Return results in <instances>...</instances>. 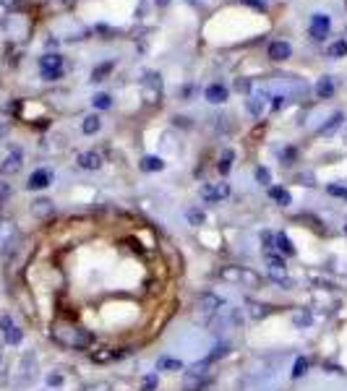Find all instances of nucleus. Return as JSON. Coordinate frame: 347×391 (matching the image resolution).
<instances>
[{"label": "nucleus", "instance_id": "nucleus-1", "mask_svg": "<svg viewBox=\"0 0 347 391\" xmlns=\"http://www.w3.org/2000/svg\"><path fill=\"white\" fill-rule=\"evenodd\" d=\"M39 71H42L44 81H57V78H63V57L57 52L42 55L39 57Z\"/></svg>", "mask_w": 347, "mask_h": 391}, {"label": "nucleus", "instance_id": "nucleus-2", "mask_svg": "<svg viewBox=\"0 0 347 391\" xmlns=\"http://www.w3.org/2000/svg\"><path fill=\"white\" fill-rule=\"evenodd\" d=\"M329 29H332V18L327 13H314L311 16V24H308V34L314 37L316 42H324L329 37Z\"/></svg>", "mask_w": 347, "mask_h": 391}, {"label": "nucleus", "instance_id": "nucleus-3", "mask_svg": "<svg viewBox=\"0 0 347 391\" xmlns=\"http://www.w3.org/2000/svg\"><path fill=\"white\" fill-rule=\"evenodd\" d=\"M230 196V186L227 183H214V186H204L201 188V198L206 203H219L222 198H227Z\"/></svg>", "mask_w": 347, "mask_h": 391}, {"label": "nucleus", "instance_id": "nucleus-4", "mask_svg": "<svg viewBox=\"0 0 347 391\" xmlns=\"http://www.w3.org/2000/svg\"><path fill=\"white\" fill-rule=\"evenodd\" d=\"M0 329H3L5 344H21V339H24L21 329L13 324V318H10V316H3V318H0Z\"/></svg>", "mask_w": 347, "mask_h": 391}, {"label": "nucleus", "instance_id": "nucleus-5", "mask_svg": "<svg viewBox=\"0 0 347 391\" xmlns=\"http://www.w3.org/2000/svg\"><path fill=\"white\" fill-rule=\"evenodd\" d=\"M267 55L272 57V60L282 63V60H287V57L293 55V44H290V42H285V39H277V42H272V44H269Z\"/></svg>", "mask_w": 347, "mask_h": 391}, {"label": "nucleus", "instance_id": "nucleus-6", "mask_svg": "<svg viewBox=\"0 0 347 391\" xmlns=\"http://www.w3.org/2000/svg\"><path fill=\"white\" fill-rule=\"evenodd\" d=\"M21 165H24V154H21V149H13V152L5 157V162L0 165V172H3V175H16L21 170Z\"/></svg>", "mask_w": 347, "mask_h": 391}, {"label": "nucleus", "instance_id": "nucleus-7", "mask_svg": "<svg viewBox=\"0 0 347 391\" xmlns=\"http://www.w3.org/2000/svg\"><path fill=\"white\" fill-rule=\"evenodd\" d=\"M219 308H222V297H217V295H212V292H204V295L199 297V310H201L204 316H214Z\"/></svg>", "mask_w": 347, "mask_h": 391}, {"label": "nucleus", "instance_id": "nucleus-8", "mask_svg": "<svg viewBox=\"0 0 347 391\" xmlns=\"http://www.w3.org/2000/svg\"><path fill=\"white\" fill-rule=\"evenodd\" d=\"M50 180H52L50 170H34L31 175H29L26 188H29V191H42V188H47V186H50Z\"/></svg>", "mask_w": 347, "mask_h": 391}, {"label": "nucleus", "instance_id": "nucleus-9", "mask_svg": "<svg viewBox=\"0 0 347 391\" xmlns=\"http://www.w3.org/2000/svg\"><path fill=\"white\" fill-rule=\"evenodd\" d=\"M227 86H222V84H212V86H206V91H204V97H206V102H212V105H222V102H227Z\"/></svg>", "mask_w": 347, "mask_h": 391}, {"label": "nucleus", "instance_id": "nucleus-10", "mask_svg": "<svg viewBox=\"0 0 347 391\" xmlns=\"http://www.w3.org/2000/svg\"><path fill=\"white\" fill-rule=\"evenodd\" d=\"M334 78L332 76H321L319 81H316V97L319 99H332L334 97Z\"/></svg>", "mask_w": 347, "mask_h": 391}, {"label": "nucleus", "instance_id": "nucleus-11", "mask_svg": "<svg viewBox=\"0 0 347 391\" xmlns=\"http://www.w3.org/2000/svg\"><path fill=\"white\" fill-rule=\"evenodd\" d=\"M222 277H225V279H230V282H243V279H248L251 284H256V282H259V279H256V274H251V271H240L238 266L225 269V271H222Z\"/></svg>", "mask_w": 347, "mask_h": 391}, {"label": "nucleus", "instance_id": "nucleus-12", "mask_svg": "<svg viewBox=\"0 0 347 391\" xmlns=\"http://www.w3.org/2000/svg\"><path fill=\"white\" fill-rule=\"evenodd\" d=\"M78 165L84 167V170H99L102 167V154L97 152H84L78 157Z\"/></svg>", "mask_w": 347, "mask_h": 391}, {"label": "nucleus", "instance_id": "nucleus-13", "mask_svg": "<svg viewBox=\"0 0 347 391\" xmlns=\"http://www.w3.org/2000/svg\"><path fill=\"white\" fill-rule=\"evenodd\" d=\"M274 248L282 253V256H295V245H293V240L287 237L285 232H280V235H274Z\"/></svg>", "mask_w": 347, "mask_h": 391}, {"label": "nucleus", "instance_id": "nucleus-14", "mask_svg": "<svg viewBox=\"0 0 347 391\" xmlns=\"http://www.w3.org/2000/svg\"><path fill=\"white\" fill-rule=\"evenodd\" d=\"M342 123H345V115H342V112H334L332 118H329L327 123H324L321 128H319V136H332V133L337 131L340 125H342Z\"/></svg>", "mask_w": 347, "mask_h": 391}, {"label": "nucleus", "instance_id": "nucleus-15", "mask_svg": "<svg viewBox=\"0 0 347 391\" xmlns=\"http://www.w3.org/2000/svg\"><path fill=\"white\" fill-rule=\"evenodd\" d=\"M269 198L277 201L280 206H290V203H293V196L287 193L282 186H269Z\"/></svg>", "mask_w": 347, "mask_h": 391}, {"label": "nucleus", "instance_id": "nucleus-16", "mask_svg": "<svg viewBox=\"0 0 347 391\" xmlns=\"http://www.w3.org/2000/svg\"><path fill=\"white\" fill-rule=\"evenodd\" d=\"M31 211H34V216H42V219H44V216H50L55 211V206H52L50 198H37L31 203Z\"/></svg>", "mask_w": 347, "mask_h": 391}, {"label": "nucleus", "instance_id": "nucleus-17", "mask_svg": "<svg viewBox=\"0 0 347 391\" xmlns=\"http://www.w3.org/2000/svg\"><path fill=\"white\" fill-rule=\"evenodd\" d=\"M141 170H144V172H159V170H165V159L149 154V157L141 159Z\"/></svg>", "mask_w": 347, "mask_h": 391}, {"label": "nucleus", "instance_id": "nucleus-18", "mask_svg": "<svg viewBox=\"0 0 347 391\" xmlns=\"http://www.w3.org/2000/svg\"><path fill=\"white\" fill-rule=\"evenodd\" d=\"M99 128H102V118H99V115H86L84 123H81V131H84L86 136H94Z\"/></svg>", "mask_w": 347, "mask_h": 391}, {"label": "nucleus", "instance_id": "nucleus-19", "mask_svg": "<svg viewBox=\"0 0 347 391\" xmlns=\"http://www.w3.org/2000/svg\"><path fill=\"white\" fill-rule=\"evenodd\" d=\"M120 355H123V352L112 350V347H105V350L91 352V360H94V363H110V360H115V358H120Z\"/></svg>", "mask_w": 347, "mask_h": 391}, {"label": "nucleus", "instance_id": "nucleus-20", "mask_svg": "<svg viewBox=\"0 0 347 391\" xmlns=\"http://www.w3.org/2000/svg\"><path fill=\"white\" fill-rule=\"evenodd\" d=\"M233 159H235V152L233 149H225L222 157H219V162H217V170H219V175H227L230 167H233Z\"/></svg>", "mask_w": 347, "mask_h": 391}, {"label": "nucleus", "instance_id": "nucleus-21", "mask_svg": "<svg viewBox=\"0 0 347 391\" xmlns=\"http://www.w3.org/2000/svg\"><path fill=\"white\" fill-rule=\"evenodd\" d=\"M157 368H159V371H167V373H178V371H183V363L175 360V358H159Z\"/></svg>", "mask_w": 347, "mask_h": 391}, {"label": "nucleus", "instance_id": "nucleus-22", "mask_svg": "<svg viewBox=\"0 0 347 391\" xmlns=\"http://www.w3.org/2000/svg\"><path fill=\"white\" fill-rule=\"evenodd\" d=\"M264 105H267V102H264L261 97H248L246 110L253 115V118H261V115H264Z\"/></svg>", "mask_w": 347, "mask_h": 391}, {"label": "nucleus", "instance_id": "nucleus-23", "mask_svg": "<svg viewBox=\"0 0 347 391\" xmlns=\"http://www.w3.org/2000/svg\"><path fill=\"white\" fill-rule=\"evenodd\" d=\"M311 321H314V316H311V310H295V316H293V324L298 326V329H306V326H311Z\"/></svg>", "mask_w": 347, "mask_h": 391}, {"label": "nucleus", "instance_id": "nucleus-24", "mask_svg": "<svg viewBox=\"0 0 347 391\" xmlns=\"http://www.w3.org/2000/svg\"><path fill=\"white\" fill-rule=\"evenodd\" d=\"M112 63H102V65H97L94 71H91V81H105V76H110L112 73Z\"/></svg>", "mask_w": 347, "mask_h": 391}, {"label": "nucleus", "instance_id": "nucleus-25", "mask_svg": "<svg viewBox=\"0 0 347 391\" xmlns=\"http://www.w3.org/2000/svg\"><path fill=\"white\" fill-rule=\"evenodd\" d=\"M327 52H329V57H345V55H347V39H337V42H332Z\"/></svg>", "mask_w": 347, "mask_h": 391}, {"label": "nucleus", "instance_id": "nucleus-26", "mask_svg": "<svg viewBox=\"0 0 347 391\" xmlns=\"http://www.w3.org/2000/svg\"><path fill=\"white\" fill-rule=\"evenodd\" d=\"M188 224H193V227H201L204 222H206V214L199 209V206H193V209H188Z\"/></svg>", "mask_w": 347, "mask_h": 391}, {"label": "nucleus", "instance_id": "nucleus-27", "mask_svg": "<svg viewBox=\"0 0 347 391\" xmlns=\"http://www.w3.org/2000/svg\"><path fill=\"white\" fill-rule=\"evenodd\" d=\"M269 277H272L277 284H282V287H293V279L287 277L285 269H269Z\"/></svg>", "mask_w": 347, "mask_h": 391}, {"label": "nucleus", "instance_id": "nucleus-28", "mask_svg": "<svg viewBox=\"0 0 347 391\" xmlns=\"http://www.w3.org/2000/svg\"><path fill=\"white\" fill-rule=\"evenodd\" d=\"M91 105H94V110H110L112 97L110 94H97V97H91Z\"/></svg>", "mask_w": 347, "mask_h": 391}, {"label": "nucleus", "instance_id": "nucleus-29", "mask_svg": "<svg viewBox=\"0 0 347 391\" xmlns=\"http://www.w3.org/2000/svg\"><path fill=\"white\" fill-rule=\"evenodd\" d=\"M157 386H159V376H157V373L144 376V381H141V391H157Z\"/></svg>", "mask_w": 347, "mask_h": 391}, {"label": "nucleus", "instance_id": "nucleus-30", "mask_svg": "<svg viewBox=\"0 0 347 391\" xmlns=\"http://www.w3.org/2000/svg\"><path fill=\"white\" fill-rule=\"evenodd\" d=\"M308 373V360L306 358H298L295 365H293V378H303Z\"/></svg>", "mask_w": 347, "mask_h": 391}, {"label": "nucleus", "instance_id": "nucleus-31", "mask_svg": "<svg viewBox=\"0 0 347 391\" xmlns=\"http://www.w3.org/2000/svg\"><path fill=\"white\" fill-rule=\"evenodd\" d=\"M256 183H261V186H269L272 183V172L267 167H256Z\"/></svg>", "mask_w": 347, "mask_h": 391}, {"label": "nucleus", "instance_id": "nucleus-32", "mask_svg": "<svg viewBox=\"0 0 347 391\" xmlns=\"http://www.w3.org/2000/svg\"><path fill=\"white\" fill-rule=\"evenodd\" d=\"M227 350H230L227 344H219V347H214V352H212V355H209V358H206L204 363H214V360H219V358H225V355H227Z\"/></svg>", "mask_w": 347, "mask_h": 391}, {"label": "nucleus", "instance_id": "nucleus-33", "mask_svg": "<svg viewBox=\"0 0 347 391\" xmlns=\"http://www.w3.org/2000/svg\"><path fill=\"white\" fill-rule=\"evenodd\" d=\"M267 263H269V269H285V256H274V253H269Z\"/></svg>", "mask_w": 347, "mask_h": 391}, {"label": "nucleus", "instance_id": "nucleus-34", "mask_svg": "<svg viewBox=\"0 0 347 391\" xmlns=\"http://www.w3.org/2000/svg\"><path fill=\"white\" fill-rule=\"evenodd\" d=\"M327 193L334 196V198H345V201H347V188H342V186H329Z\"/></svg>", "mask_w": 347, "mask_h": 391}, {"label": "nucleus", "instance_id": "nucleus-35", "mask_svg": "<svg viewBox=\"0 0 347 391\" xmlns=\"http://www.w3.org/2000/svg\"><path fill=\"white\" fill-rule=\"evenodd\" d=\"M246 5H251V8H256V10H267L269 8V0H243Z\"/></svg>", "mask_w": 347, "mask_h": 391}, {"label": "nucleus", "instance_id": "nucleus-36", "mask_svg": "<svg viewBox=\"0 0 347 391\" xmlns=\"http://www.w3.org/2000/svg\"><path fill=\"white\" fill-rule=\"evenodd\" d=\"M267 313H269L267 308H261V305H256V303H251V316H253V318H264Z\"/></svg>", "mask_w": 347, "mask_h": 391}, {"label": "nucleus", "instance_id": "nucleus-37", "mask_svg": "<svg viewBox=\"0 0 347 391\" xmlns=\"http://www.w3.org/2000/svg\"><path fill=\"white\" fill-rule=\"evenodd\" d=\"M282 159V165H293V159H295V149H285V152L280 154Z\"/></svg>", "mask_w": 347, "mask_h": 391}, {"label": "nucleus", "instance_id": "nucleus-38", "mask_svg": "<svg viewBox=\"0 0 347 391\" xmlns=\"http://www.w3.org/2000/svg\"><path fill=\"white\" fill-rule=\"evenodd\" d=\"M261 245L264 248H274V235L272 232H261Z\"/></svg>", "mask_w": 347, "mask_h": 391}, {"label": "nucleus", "instance_id": "nucleus-39", "mask_svg": "<svg viewBox=\"0 0 347 391\" xmlns=\"http://www.w3.org/2000/svg\"><path fill=\"white\" fill-rule=\"evenodd\" d=\"M235 89L240 91V94H243V91H251V81H248V78H238V81H235Z\"/></svg>", "mask_w": 347, "mask_h": 391}, {"label": "nucleus", "instance_id": "nucleus-40", "mask_svg": "<svg viewBox=\"0 0 347 391\" xmlns=\"http://www.w3.org/2000/svg\"><path fill=\"white\" fill-rule=\"evenodd\" d=\"M63 384V376L60 373H50L47 376V386H60Z\"/></svg>", "mask_w": 347, "mask_h": 391}, {"label": "nucleus", "instance_id": "nucleus-41", "mask_svg": "<svg viewBox=\"0 0 347 391\" xmlns=\"http://www.w3.org/2000/svg\"><path fill=\"white\" fill-rule=\"evenodd\" d=\"M282 102H285V97H274V105H272V107H274V110H280V107H282Z\"/></svg>", "mask_w": 347, "mask_h": 391}, {"label": "nucleus", "instance_id": "nucleus-42", "mask_svg": "<svg viewBox=\"0 0 347 391\" xmlns=\"http://www.w3.org/2000/svg\"><path fill=\"white\" fill-rule=\"evenodd\" d=\"M0 5H5V8H8V5H13V0H0Z\"/></svg>", "mask_w": 347, "mask_h": 391}, {"label": "nucleus", "instance_id": "nucleus-43", "mask_svg": "<svg viewBox=\"0 0 347 391\" xmlns=\"http://www.w3.org/2000/svg\"><path fill=\"white\" fill-rule=\"evenodd\" d=\"M345 232H347V224H345Z\"/></svg>", "mask_w": 347, "mask_h": 391}, {"label": "nucleus", "instance_id": "nucleus-44", "mask_svg": "<svg viewBox=\"0 0 347 391\" xmlns=\"http://www.w3.org/2000/svg\"><path fill=\"white\" fill-rule=\"evenodd\" d=\"M345 5H347V0H345Z\"/></svg>", "mask_w": 347, "mask_h": 391}]
</instances>
